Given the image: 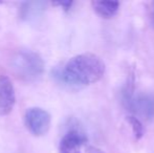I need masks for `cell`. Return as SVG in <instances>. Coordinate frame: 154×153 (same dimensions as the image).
Wrapping results in <instances>:
<instances>
[{"instance_id": "277c9868", "label": "cell", "mask_w": 154, "mask_h": 153, "mask_svg": "<svg viewBox=\"0 0 154 153\" xmlns=\"http://www.w3.org/2000/svg\"><path fill=\"white\" fill-rule=\"evenodd\" d=\"M51 118L46 110L39 107L29 108L25 112L24 124L27 130L35 136H43L51 128Z\"/></svg>"}, {"instance_id": "6da1fadb", "label": "cell", "mask_w": 154, "mask_h": 153, "mask_svg": "<svg viewBox=\"0 0 154 153\" xmlns=\"http://www.w3.org/2000/svg\"><path fill=\"white\" fill-rule=\"evenodd\" d=\"M105 74V63L97 55L85 53L72 57L54 77L71 87H81L99 82Z\"/></svg>"}, {"instance_id": "30bf717a", "label": "cell", "mask_w": 154, "mask_h": 153, "mask_svg": "<svg viewBox=\"0 0 154 153\" xmlns=\"http://www.w3.org/2000/svg\"><path fill=\"white\" fill-rule=\"evenodd\" d=\"M85 153H105V152H103L101 149H99V148H97V147H93V146H89V147L86 148Z\"/></svg>"}, {"instance_id": "9c48e42d", "label": "cell", "mask_w": 154, "mask_h": 153, "mask_svg": "<svg viewBox=\"0 0 154 153\" xmlns=\"http://www.w3.org/2000/svg\"><path fill=\"white\" fill-rule=\"evenodd\" d=\"M53 4L57 6H62V8L64 11H69L71 5L73 4V2L72 1H60V2H54Z\"/></svg>"}, {"instance_id": "8992f818", "label": "cell", "mask_w": 154, "mask_h": 153, "mask_svg": "<svg viewBox=\"0 0 154 153\" xmlns=\"http://www.w3.org/2000/svg\"><path fill=\"white\" fill-rule=\"evenodd\" d=\"M86 142L87 137L81 130L75 128L70 129L60 142V153H81L80 149Z\"/></svg>"}, {"instance_id": "ba28073f", "label": "cell", "mask_w": 154, "mask_h": 153, "mask_svg": "<svg viewBox=\"0 0 154 153\" xmlns=\"http://www.w3.org/2000/svg\"><path fill=\"white\" fill-rule=\"evenodd\" d=\"M127 122L130 124L132 129V132L135 137V139H140L144 135V127H143L142 122L140 118H136L135 115H129L127 116Z\"/></svg>"}, {"instance_id": "3957f363", "label": "cell", "mask_w": 154, "mask_h": 153, "mask_svg": "<svg viewBox=\"0 0 154 153\" xmlns=\"http://www.w3.org/2000/svg\"><path fill=\"white\" fill-rule=\"evenodd\" d=\"M126 109L146 121L154 118V93H138L132 96L122 98Z\"/></svg>"}, {"instance_id": "8fae6325", "label": "cell", "mask_w": 154, "mask_h": 153, "mask_svg": "<svg viewBox=\"0 0 154 153\" xmlns=\"http://www.w3.org/2000/svg\"><path fill=\"white\" fill-rule=\"evenodd\" d=\"M150 20H151V25H152V26L154 27V2H152V5H151Z\"/></svg>"}, {"instance_id": "7a4b0ae2", "label": "cell", "mask_w": 154, "mask_h": 153, "mask_svg": "<svg viewBox=\"0 0 154 153\" xmlns=\"http://www.w3.org/2000/svg\"><path fill=\"white\" fill-rule=\"evenodd\" d=\"M11 67L17 78L24 82H32L44 72V62L39 54L29 49L17 51L11 60Z\"/></svg>"}, {"instance_id": "5b68a950", "label": "cell", "mask_w": 154, "mask_h": 153, "mask_svg": "<svg viewBox=\"0 0 154 153\" xmlns=\"http://www.w3.org/2000/svg\"><path fill=\"white\" fill-rule=\"evenodd\" d=\"M16 102L15 89L11 79L0 75V115H8Z\"/></svg>"}, {"instance_id": "52a82bcc", "label": "cell", "mask_w": 154, "mask_h": 153, "mask_svg": "<svg viewBox=\"0 0 154 153\" xmlns=\"http://www.w3.org/2000/svg\"><path fill=\"white\" fill-rule=\"evenodd\" d=\"M92 8L94 12L102 18H111L116 14L120 3L118 1H92Z\"/></svg>"}]
</instances>
